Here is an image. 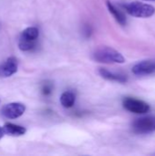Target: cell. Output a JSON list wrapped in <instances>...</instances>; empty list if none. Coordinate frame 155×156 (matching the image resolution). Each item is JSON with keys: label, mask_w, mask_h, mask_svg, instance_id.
<instances>
[{"label": "cell", "mask_w": 155, "mask_h": 156, "mask_svg": "<svg viewBox=\"0 0 155 156\" xmlns=\"http://www.w3.org/2000/svg\"><path fill=\"white\" fill-rule=\"evenodd\" d=\"M26 112V106L25 104L21 102H10L5 104L1 109V114L3 117L14 120L21 117Z\"/></svg>", "instance_id": "obj_5"}, {"label": "cell", "mask_w": 155, "mask_h": 156, "mask_svg": "<svg viewBox=\"0 0 155 156\" xmlns=\"http://www.w3.org/2000/svg\"><path fill=\"white\" fill-rule=\"evenodd\" d=\"M37 46V41H26L19 39L18 48L22 51H32Z\"/></svg>", "instance_id": "obj_13"}, {"label": "cell", "mask_w": 155, "mask_h": 156, "mask_svg": "<svg viewBox=\"0 0 155 156\" xmlns=\"http://www.w3.org/2000/svg\"><path fill=\"white\" fill-rule=\"evenodd\" d=\"M100 76L108 80H111V81H116V82H120V83H125L128 79H127V76L126 75H123V74H121V73H115V72H112V71H110L106 69H100L99 70Z\"/></svg>", "instance_id": "obj_9"}, {"label": "cell", "mask_w": 155, "mask_h": 156, "mask_svg": "<svg viewBox=\"0 0 155 156\" xmlns=\"http://www.w3.org/2000/svg\"><path fill=\"white\" fill-rule=\"evenodd\" d=\"M18 60L16 57L7 58L2 64H0V78H8L17 72Z\"/></svg>", "instance_id": "obj_6"}, {"label": "cell", "mask_w": 155, "mask_h": 156, "mask_svg": "<svg viewBox=\"0 0 155 156\" xmlns=\"http://www.w3.org/2000/svg\"><path fill=\"white\" fill-rule=\"evenodd\" d=\"M38 36H39V30L37 27H28L22 31L19 39L26 40V41H37Z\"/></svg>", "instance_id": "obj_11"}, {"label": "cell", "mask_w": 155, "mask_h": 156, "mask_svg": "<svg viewBox=\"0 0 155 156\" xmlns=\"http://www.w3.org/2000/svg\"><path fill=\"white\" fill-rule=\"evenodd\" d=\"M3 129H4L5 134L9 135V136H14V137L22 136L26 133V129L25 127L16 125L11 122H5L3 125Z\"/></svg>", "instance_id": "obj_8"}, {"label": "cell", "mask_w": 155, "mask_h": 156, "mask_svg": "<svg viewBox=\"0 0 155 156\" xmlns=\"http://www.w3.org/2000/svg\"><path fill=\"white\" fill-rule=\"evenodd\" d=\"M91 28L90 26H86L85 27V29H84V33L86 34V37H90V35L91 34Z\"/></svg>", "instance_id": "obj_15"}, {"label": "cell", "mask_w": 155, "mask_h": 156, "mask_svg": "<svg viewBox=\"0 0 155 156\" xmlns=\"http://www.w3.org/2000/svg\"><path fill=\"white\" fill-rule=\"evenodd\" d=\"M132 73L137 76H147L155 73V60H143L135 64Z\"/></svg>", "instance_id": "obj_7"}, {"label": "cell", "mask_w": 155, "mask_h": 156, "mask_svg": "<svg viewBox=\"0 0 155 156\" xmlns=\"http://www.w3.org/2000/svg\"><path fill=\"white\" fill-rule=\"evenodd\" d=\"M92 58L94 60L98 62L106 63V64H112V63L122 64L125 62V58L122 56V54L118 50L110 47L98 48L93 52Z\"/></svg>", "instance_id": "obj_1"}, {"label": "cell", "mask_w": 155, "mask_h": 156, "mask_svg": "<svg viewBox=\"0 0 155 156\" xmlns=\"http://www.w3.org/2000/svg\"><path fill=\"white\" fill-rule=\"evenodd\" d=\"M144 1H155V0H144Z\"/></svg>", "instance_id": "obj_17"}, {"label": "cell", "mask_w": 155, "mask_h": 156, "mask_svg": "<svg viewBox=\"0 0 155 156\" xmlns=\"http://www.w3.org/2000/svg\"><path fill=\"white\" fill-rule=\"evenodd\" d=\"M53 85L50 82H44L41 88V92L44 96H49L52 93Z\"/></svg>", "instance_id": "obj_14"}, {"label": "cell", "mask_w": 155, "mask_h": 156, "mask_svg": "<svg viewBox=\"0 0 155 156\" xmlns=\"http://www.w3.org/2000/svg\"><path fill=\"white\" fill-rule=\"evenodd\" d=\"M0 102H1V100H0Z\"/></svg>", "instance_id": "obj_18"}, {"label": "cell", "mask_w": 155, "mask_h": 156, "mask_svg": "<svg viewBox=\"0 0 155 156\" xmlns=\"http://www.w3.org/2000/svg\"><path fill=\"white\" fill-rule=\"evenodd\" d=\"M132 131L138 134H148L155 131V115L135 120L132 125Z\"/></svg>", "instance_id": "obj_3"}, {"label": "cell", "mask_w": 155, "mask_h": 156, "mask_svg": "<svg viewBox=\"0 0 155 156\" xmlns=\"http://www.w3.org/2000/svg\"><path fill=\"white\" fill-rule=\"evenodd\" d=\"M76 101V96L72 91H64L60 96V103L64 108H71Z\"/></svg>", "instance_id": "obj_12"}, {"label": "cell", "mask_w": 155, "mask_h": 156, "mask_svg": "<svg viewBox=\"0 0 155 156\" xmlns=\"http://www.w3.org/2000/svg\"><path fill=\"white\" fill-rule=\"evenodd\" d=\"M122 7L129 15L135 17L147 18L153 16L155 13V8L153 5L138 1L122 5Z\"/></svg>", "instance_id": "obj_2"}, {"label": "cell", "mask_w": 155, "mask_h": 156, "mask_svg": "<svg viewBox=\"0 0 155 156\" xmlns=\"http://www.w3.org/2000/svg\"><path fill=\"white\" fill-rule=\"evenodd\" d=\"M122 105L125 110L136 114H144L150 111V105L148 103L142 100L132 97L125 98L122 101Z\"/></svg>", "instance_id": "obj_4"}, {"label": "cell", "mask_w": 155, "mask_h": 156, "mask_svg": "<svg viewBox=\"0 0 155 156\" xmlns=\"http://www.w3.org/2000/svg\"><path fill=\"white\" fill-rule=\"evenodd\" d=\"M106 5H107V7H108L109 11H110V13L113 16V17L116 19V21L119 24L122 25V26L126 25L127 19H126V16H124V14L122 11H120L111 1L107 0L106 1Z\"/></svg>", "instance_id": "obj_10"}, {"label": "cell", "mask_w": 155, "mask_h": 156, "mask_svg": "<svg viewBox=\"0 0 155 156\" xmlns=\"http://www.w3.org/2000/svg\"><path fill=\"white\" fill-rule=\"evenodd\" d=\"M4 135H5L4 129H3V127H1V126H0V140L4 137Z\"/></svg>", "instance_id": "obj_16"}]
</instances>
